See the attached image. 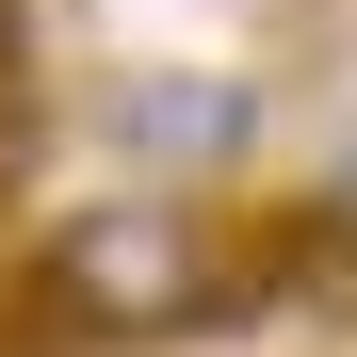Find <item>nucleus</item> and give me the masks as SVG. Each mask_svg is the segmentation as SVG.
<instances>
[{"mask_svg": "<svg viewBox=\"0 0 357 357\" xmlns=\"http://www.w3.org/2000/svg\"><path fill=\"white\" fill-rule=\"evenodd\" d=\"M82 130L98 146H130V162H227L260 130V98L244 82H211V66H130V82H98L82 98Z\"/></svg>", "mask_w": 357, "mask_h": 357, "instance_id": "nucleus-1", "label": "nucleus"}]
</instances>
